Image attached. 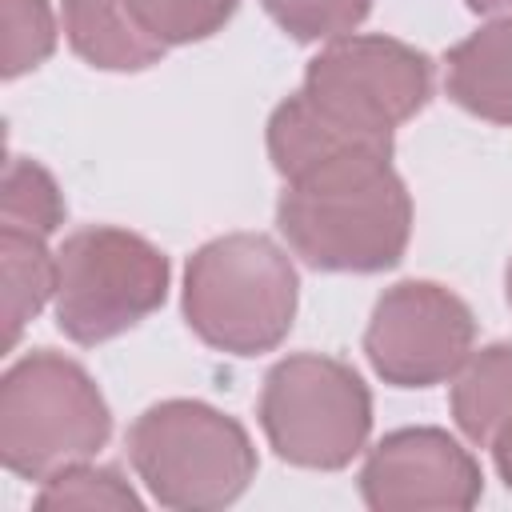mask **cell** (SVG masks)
Instances as JSON below:
<instances>
[{
    "label": "cell",
    "instance_id": "cell-1",
    "mask_svg": "<svg viewBox=\"0 0 512 512\" xmlns=\"http://www.w3.org/2000/svg\"><path fill=\"white\" fill-rule=\"evenodd\" d=\"M276 228L316 272H388L412 236V200L392 152H348L284 180Z\"/></svg>",
    "mask_w": 512,
    "mask_h": 512
},
{
    "label": "cell",
    "instance_id": "cell-2",
    "mask_svg": "<svg viewBox=\"0 0 512 512\" xmlns=\"http://www.w3.org/2000/svg\"><path fill=\"white\" fill-rule=\"evenodd\" d=\"M300 280L288 252L264 232L216 236L188 256L184 320L216 352H272L296 320Z\"/></svg>",
    "mask_w": 512,
    "mask_h": 512
},
{
    "label": "cell",
    "instance_id": "cell-3",
    "mask_svg": "<svg viewBox=\"0 0 512 512\" xmlns=\"http://www.w3.org/2000/svg\"><path fill=\"white\" fill-rule=\"evenodd\" d=\"M128 460L164 508L212 512L240 500L256 476L244 424L204 400H160L128 428Z\"/></svg>",
    "mask_w": 512,
    "mask_h": 512
},
{
    "label": "cell",
    "instance_id": "cell-4",
    "mask_svg": "<svg viewBox=\"0 0 512 512\" xmlns=\"http://www.w3.org/2000/svg\"><path fill=\"white\" fill-rule=\"evenodd\" d=\"M112 436V412L84 364L36 348L0 380V460L24 480L92 460Z\"/></svg>",
    "mask_w": 512,
    "mask_h": 512
},
{
    "label": "cell",
    "instance_id": "cell-5",
    "mask_svg": "<svg viewBox=\"0 0 512 512\" xmlns=\"http://www.w3.org/2000/svg\"><path fill=\"white\" fill-rule=\"evenodd\" d=\"M168 296V256L128 228H76L56 248V328L72 344H104L148 320Z\"/></svg>",
    "mask_w": 512,
    "mask_h": 512
},
{
    "label": "cell",
    "instance_id": "cell-6",
    "mask_svg": "<svg viewBox=\"0 0 512 512\" xmlns=\"http://www.w3.org/2000/svg\"><path fill=\"white\" fill-rule=\"evenodd\" d=\"M256 416L280 460L336 472L368 444L372 396L352 364L320 352H296L268 368Z\"/></svg>",
    "mask_w": 512,
    "mask_h": 512
},
{
    "label": "cell",
    "instance_id": "cell-7",
    "mask_svg": "<svg viewBox=\"0 0 512 512\" xmlns=\"http://www.w3.org/2000/svg\"><path fill=\"white\" fill-rule=\"evenodd\" d=\"M336 124L392 140L432 96V60L392 36H340L328 40L304 72L300 88Z\"/></svg>",
    "mask_w": 512,
    "mask_h": 512
},
{
    "label": "cell",
    "instance_id": "cell-8",
    "mask_svg": "<svg viewBox=\"0 0 512 512\" xmlns=\"http://www.w3.org/2000/svg\"><path fill=\"white\" fill-rule=\"evenodd\" d=\"M472 308L432 280H400L384 288L364 328L372 372L392 388H432L460 372L472 356Z\"/></svg>",
    "mask_w": 512,
    "mask_h": 512
},
{
    "label": "cell",
    "instance_id": "cell-9",
    "mask_svg": "<svg viewBox=\"0 0 512 512\" xmlns=\"http://www.w3.org/2000/svg\"><path fill=\"white\" fill-rule=\"evenodd\" d=\"M360 496L376 512H464L484 496V476L444 428H396L368 448Z\"/></svg>",
    "mask_w": 512,
    "mask_h": 512
},
{
    "label": "cell",
    "instance_id": "cell-10",
    "mask_svg": "<svg viewBox=\"0 0 512 512\" xmlns=\"http://www.w3.org/2000/svg\"><path fill=\"white\" fill-rule=\"evenodd\" d=\"M444 88L464 112L512 124V16L488 20L448 52Z\"/></svg>",
    "mask_w": 512,
    "mask_h": 512
},
{
    "label": "cell",
    "instance_id": "cell-11",
    "mask_svg": "<svg viewBox=\"0 0 512 512\" xmlns=\"http://www.w3.org/2000/svg\"><path fill=\"white\" fill-rule=\"evenodd\" d=\"M60 16L72 52L100 72H144L168 52L136 24L128 0H60Z\"/></svg>",
    "mask_w": 512,
    "mask_h": 512
},
{
    "label": "cell",
    "instance_id": "cell-12",
    "mask_svg": "<svg viewBox=\"0 0 512 512\" xmlns=\"http://www.w3.org/2000/svg\"><path fill=\"white\" fill-rule=\"evenodd\" d=\"M452 420L476 448H488L500 424L512 416V344H488L472 352L452 376Z\"/></svg>",
    "mask_w": 512,
    "mask_h": 512
},
{
    "label": "cell",
    "instance_id": "cell-13",
    "mask_svg": "<svg viewBox=\"0 0 512 512\" xmlns=\"http://www.w3.org/2000/svg\"><path fill=\"white\" fill-rule=\"evenodd\" d=\"M48 236L4 228L0 224V268H4V324L8 348L20 344V332L36 312L56 296V252L44 244Z\"/></svg>",
    "mask_w": 512,
    "mask_h": 512
},
{
    "label": "cell",
    "instance_id": "cell-14",
    "mask_svg": "<svg viewBox=\"0 0 512 512\" xmlns=\"http://www.w3.org/2000/svg\"><path fill=\"white\" fill-rule=\"evenodd\" d=\"M0 224L24 228L36 236H52L64 224V196L52 172L28 156H12L4 168V192H0Z\"/></svg>",
    "mask_w": 512,
    "mask_h": 512
},
{
    "label": "cell",
    "instance_id": "cell-15",
    "mask_svg": "<svg viewBox=\"0 0 512 512\" xmlns=\"http://www.w3.org/2000/svg\"><path fill=\"white\" fill-rule=\"evenodd\" d=\"M240 0H128L136 24L164 48L216 36Z\"/></svg>",
    "mask_w": 512,
    "mask_h": 512
},
{
    "label": "cell",
    "instance_id": "cell-16",
    "mask_svg": "<svg viewBox=\"0 0 512 512\" xmlns=\"http://www.w3.org/2000/svg\"><path fill=\"white\" fill-rule=\"evenodd\" d=\"M36 504L40 508H132L136 512L140 496L116 468L80 460L40 480Z\"/></svg>",
    "mask_w": 512,
    "mask_h": 512
},
{
    "label": "cell",
    "instance_id": "cell-17",
    "mask_svg": "<svg viewBox=\"0 0 512 512\" xmlns=\"http://www.w3.org/2000/svg\"><path fill=\"white\" fill-rule=\"evenodd\" d=\"M0 76L16 80L40 68L56 48V20L48 0H0Z\"/></svg>",
    "mask_w": 512,
    "mask_h": 512
},
{
    "label": "cell",
    "instance_id": "cell-18",
    "mask_svg": "<svg viewBox=\"0 0 512 512\" xmlns=\"http://www.w3.org/2000/svg\"><path fill=\"white\" fill-rule=\"evenodd\" d=\"M264 12L300 44L312 40H340L364 24L372 0H260Z\"/></svg>",
    "mask_w": 512,
    "mask_h": 512
},
{
    "label": "cell",
    "instance_id": "cell-19",
    "mask_svg": "<svg viewBox=\"0 0 512 512\" xmlns=\"http://www.w3.org/2000/svg\"><path fill=\"white\" fill-rule=\"evenodd\" d=\"M492 464H496V472H500V480L508 484V492H512V416L500 424V432L492 436Z\"/></svg>",
    "mask_w": 512,
    "mask_h": 512
},
{
    "label": "cell",
    "instance_id": "cell-20",
    "mask_svg": "<svg viewBox=\"0 0 512 512\" xmlns=\"http://www.w3.org/2000/svg\"><path fill=\"white\" fill-rule=\"evenodd\" d=\"M480 16H512V0H464Z\"/></svg>",
    "mask_w": 512,
    "mask_h": 512
},
{
    "label": "cell",
    "instance_id": "cell-21",
    "mask_svg": "<svg viewBox=\"0 0 512 512\" xmlns=\"http://www.w3.org/2000/svg\"><path fill=\"white\" fill-rule=\"evenodd\" d=\"M504 292H508V308H512V264H508V276H504Z\"/></svg>",
    "mask_w": 512,
    "mask_h": 512
}]
</instances>
